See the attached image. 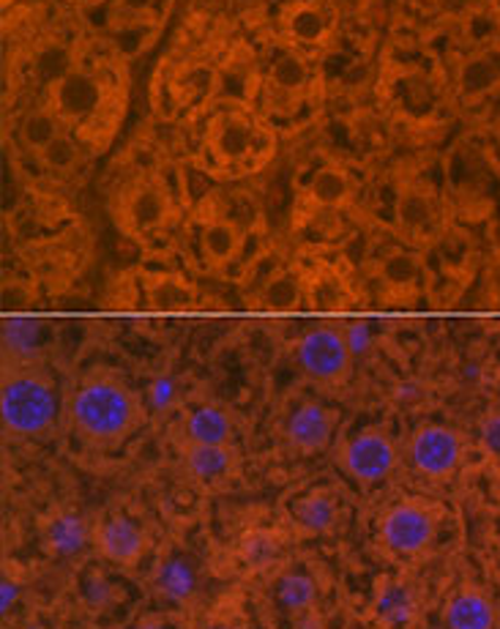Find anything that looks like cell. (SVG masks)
I'll use <instances>...</instances> for the list:
<instances>
[{
    "mask_svg": "<svg viewBox=\"0 0 500 629\" xmlns=\"http://www.w3.org/2000/svg\"><path fill=\"white\" fill-rule=\"evenodd\" d=\"M400 449L386 430L369 427L340 449V465L358 485H378L394 474Z\"/></svg>",
    "mask_w": 500,
    "mask_h": 629,
    "instance_id": "5b68a950",
    "label": "cell"
},
{
    "mask_svg": "<svg viewBox=\"0 0 500 629\" xmlns=\"http://www.w3.org/2000/svg\"><path fill=\"white\" fill-rule=\"evenodd\" d=\"M295 359H298L301 373L315 384H342L351 373L353 353L342 329L320 326L301 337Z\"/></svg>",
    "mask_w": 500,
    "mask_h": 629,
    "instance_id": "8992f818",
    "label": "cell"
},
{
    "mask_svg": "<svg viewBox=\"0 0 500 629\" xmlns=\"http://www.w3.org/2000/svg\"><path fill=\"white\" fill-rule=\"evenodd\" d=\"M45 346V326L34 318H9L3 324V353L7 364H34Z\"/></svg>",
    "mask_w": 500,
    "mask_h": 629,
    "instance_id": "e0dca14e",
    "label": "cell"
},
{
    "mask_svg": "<svg viewBox=\"0 0 500 629\" xmlns=\"http://www.w3.org/2000/svg\"><path fill=\"white\" fill-rule=\"evenodd\" d=\"M347 190H351V184H347V176L342 173V170L326 168L312 179V197H315L317 203H322V206H337V203H342L347 197Z\"/></svg>",
    "mask_w": 500,
    "mask_h": 629,
    "instance_id": "44dd1931",
    "label": "cell"
},
{
    "mask_svg": "<svg viewBox=\"0 0 500 629\" xmlns=\"http://www.w3.org/2000/svg\"><path fill=\"white\" fill-rule=\"evenodd\" d=\"M203 629H241V627H239V624L224 621V618H222V621H208L206 627H203Z\"/></svg>",
    "mask_w": 500,
    "mask_h": 629,
    "instance_id": "d590c367",
    "label": "cell"
},
{
    "mask_svg": "<svg viewBox=\"0 0 500 629\" xmlns=\"http://www.w3.org/2000/svg\"><path fill=\"white\" fill-rule=\"evenodd\" d=\"M342 335H345L347 348H351L353 356L369 351V346H373V329H369V324H364V320L345 326V329H342Z\"/></svg>",
    "mask_w": 500,
    "mask_h": 629,
    "instance_id": "4dcf8cb0",
    "label": "cell"
},
{
    "mask_svg": "<svg viewBox=\"0 0 500 629\" xmlns=\"http://www.w3.org/2000/svg\"><path fill=\"white\" fill-rule=\"evenodd\" d=\"M99 83L85 72H66L56 85L58 110L69 118L90 116L99 105Z\"/></svg>",
    "mask_w": 500,
    "mask_h": 629,
    "instance_id": "9a60e30c",
    "label": "cell"
},
{
    "mask_svg": "<svg viewBox=\"0 0 500 629\" xmlns=\"http://www.w3.org/2000/svg\"><path fill=\"white\" fill-rule=\"evenodd\" d=\"M0 596H3V613H9L14 607L20 596V585L17 580H12L9 574H3V585H0Z\"/></svg>",
    "mask_w": 500,
    "mask_h": 629,
    "instance_id": "836d02e7",
    "label": "cell"
},
{
    "mask_svg": "<svg viewBox=\"0 0 500 629\" xmlns=\"http://www.w3.org/2000/svg\"><path fill=\"white\" fill-rule=\"evenodd\" d=\"M446 627L449 629H495L498 607L487 591L476 585H462L446 605Z\"/></svg>",
    "mask_w": 500,
    "mask_h": 629,
    "instance_id": "4fadbf2b",
    "label": "cell"
},
{
    "mask_svg": "<svg viewBox=\"0 0 500 629\" xmlns=\"http://www.w3.org/2000/svg\"><path fill=\"white\" fill-rule=\"evenodd\" d=\"M440 509L422 498H405L380 518V542L394 558H416L438 536Z\"/></svg>",
    "mask_w": 500,
    "mask_h": 629,
    "instance_id": "3957f363",
    "label": "cell"
},
{
    "mask_svg": "<svg viewBox=\"0 0 500 629\" xmlns=\"http://www.w3.org/2000/svg\"><path fill=\"white\" fill-rule=\"evenodd\" d=\"M164 217V197L154 186H143L137 195L129 201V219L137 230H150Z\"/></svg>",
    "mask_w": 500,
    "mask_h": 629,
    "instance_id": "ffe728a7",
    "label": "cell"
},
{
    "mask_svg": "<svg viewBox=\"0 0 500 629\" xmlns=\"http://www.w3.org/2000/svg\"><path fill=\"white\" fill-rule=\"evenodd\" d=\"M407 460L424 480L443 482L465 460V438L446 424H424L407 440Z\"/></svg>",
    "mask_w": 500,
    "mask_h": 629,
    "instance_id": "277c9868",
    "label": "cell"
},
{
    "mask_svg": "<svg viewBox=\"0 0 500 629\" xmlns=\"http://www.w3.org/2000/svg\"><path fill=\"white\" fill-rule=\"evenodd\" d=\"M96 523H90L80 509H58L47 518L45 545L52 556H80L94 542Z\"/></svg>",
    "mask_w": 500,
    "mask_h": 629,
    "instance_id": "30bf717a",
    "label": "cell"
},
{
    "mask_svg": "<svg viewBox=\"0 0 500 629\" xmlns=\"http://www.w3.org/2000/svg\"><path fill=\"white\" fill-rule=\"evenodd\" d=\"M277 600L284 610L306 613L317 600V583L306 572H290L279 580Z\"/></svg>",
    "mask_w": 500,
    "mask_h": 629,
    "instance_id": "ac0fdd59",
    "label": "cell"
},
{
    "mask_svg": "<svg viewBox=\"0 0 500 629\" xmlns=\"http://www.w3.org/2000/svg\"><path fill=\"white\" fill-rule=\"evenodd\" d=\"M94 545L101 558L118 567H132L148 547V534L139 523H134L126 515H107L96 523Z\"/></svg>",
    "mask_w": 500,
    "mask_h": 629,
    "instance_id": "ba28073f",
    "label": "cell"
},
{
    "mask_svg": "<svg viewBox=\"0 0 500 629\" xmlns=\"http://www.w3.org/2000/svg\"><path fill=\"white\" fill-rule=\"evenodd\" d=\"M295 295H298V288H295V279L290 277L273 279V282L266 288V301L273 306V310L290 306L295 301Z\"/></svg>",
    "mask_w": 500,
    "mask_h": 629,
    "instance_id": "f546056e",
    "label": "cell"
},
{
    "mask_svg": "<svg viewBox=\"0 0 500 629\" xmlns=\"http://www.w3.org/2000/svg\"><path fill=\"white\" fill-rule=\"evenodd\" d=\"M154 301L159 306H179L186 301V290L175 282H161L159 288L154 290Z\"/></svg>",
    "mask_w": 500,
    "mask_h": 629,
    "instance_id": "d6a6232c",
    "label": "cell"
},
{
    "mask_svg": "<svg viewBox=\"0 0 500 629\" xmlns=\"http://www.w3.org/2000/svg\"><path fill=\"white\" fill-rule=\"evenodd\" d=\"M340 518V501L331 491H312L293 504V520L304 534H326Z\"/></svg>",
    "mask_w": 500,
    "mask_h": 629,
    "instance_id": "2e32d148",
    "label": "cell"
},
{
    "mask_svg": "<svg viewBox=\"0 0 500 629\" xmlns=\"http://www.w3.org/2000/svg\"><path fill=\"white\" fill-rule=\"evenodd\" d=\"M422 594L405 578H383L375 596V613L386 629H407L418 616Z\"/></svg>",
    "mask_w": 500,
    "mask_h": 629,
    "instance_id": "8fae6325",
    "label": "cell"
},
{
    "mask_svg": "<svg viewBox=\"0 0 500 629\" xmlns=\"http://www.w3.org/2000/svg\"><path fill=\"white\" fill-rule=\"evenodd\" d=\"M56 137V123H52V118L45 116V112H36V116H31L28 121H25V140H28L31 145H36V148H47Z\"/></svg>",
    "mask_w": 500,
    "mask_h": 629,
    "instance_id": "484cf974",
    "label": "cell"
},
{
    "mask_svg": "<svg viewBox=\"0 0 500 629\" xmlns=\"http://www.w3.org/2000/svg\"><path fill=\"white\" fill-rule=\"evenodd\" d=\"M184 474L200 491H222L239 476L241 457L233 444L181 446Z\"/></svg>",
    "mask_w": 500,
    "mask_h": 629,
    "instance_id": "52a82bcc",
    "label": "cell"
},
{
    "mask_svg": "<svg viewBox=\"0 0 500 629\" xmlns=\"http://www.w3.org/2000/svg\"><path fill=\"white\" fill-rule=\"evenodd\" d=\"M181 446H203V444H230L233 438V422H230L228 411L219 406H203L190 408L179 422Z\"/></svg>",
    "mask_w": 500,
    "mask_h": 629,
    "instance_id": "5bb4252c",
    "label": "cell"
},
{
    "mask_svg": "<svg viewBox=\"0 0 500 629\" xmlns=\"http://www.w3.org/2000/svg\"><path fill=\"white\" fill-rule=\"evenodd\" d=\"M249 129L244 126V123H224L222 132L217 134V148L219 154L224 156H241L246 154V148H249Z\"/></svg>",
    "mask_w": 500,
    "mask_h": 629,
    "instance_id": "d4e9b609",
    "label": "cell"
},
{
    "mask_svg": "<svg viewBox=\"0 0 500 629\" xmlns=\"http://www.w3.org/2000/svg\"><path fill=\"white\" fill-rule=\"evenodd\" d=\"M282 553V542L273 534H255L246 540V558L252 567H266Z\"/></svg>",
    "mask_w": 500,
    "mask_h": 629,
    "instance_id": "cb8c5ba5",
    "label": "cell"
},
{
    "mask_svg": "<svg viewBox=\"0 0 500 629\" xmlns=\"http://www.w3.org/2000/svg\"><path fill=\"white\" fill-rule=\"evenodd\" d=\"M495 386H498V391H500V370H498V378H495Z\"/></svg>",
    "mask_w": 500,
    "mask_h": 629,
    "instance_id": "74e56055",
    "label": "cell"
},
{
    "mask_svg": "<svg viewBox=\"0 0 500 629\" xmlns=\"http://www.w3.org/2000/svg\"><path fill=\"white\" fill-rule=\"evenodd\" d=\"M241 246L239 230L230 222H214L203 230V250L214 263L233 261Z\"/></svg>",
    "mask_w": 500,
    "mask_h": 629,
    "instance_id": "d6986e66",
    "label": "cell"
},
{
    "mask_svg": "<svg viewBox=\"0 0 500 629\" xmlns=\"http://www.w3.org/2000/svg\"><path fill=\"white\" fill-rule=\"evenodd\" d=\"M333 427H337V416L331 408L320 406V402H304L290 413L284 435L301 455H315L331 444Z\"/></svg>",
    "mask_w": 500,
    "mask_h": 629,
    "instance_id": "9c48e42d",
    "label": "cell"
},
{
    "mask_svg": "<svg viewBox=\"0 0 500 629\" xmlns=\"http://www.w3.org/2000/svg\"><path fill=\"white\" fill-rule=\"evenodd\" d=\"M495 80V69L492 63L487 61H476L465 69V90H487Z\"/></svg>",
    "mask_w": 500,
    "mask_h": 629,
    "instance_id": "1f68e13d",
    "label": "cell"
},
{
    "mask_svg": "<svg viewBox=\"0 0 500 629\" xmlns=\"http://www.w3.org/2000/svg\"><path fill=\"white\" fill-rule=\"evenodd\" d=\"M69 419L85 444L118 446L143 424V402L115 375L94 373L72 395Z\"/></svg>",
    "mask_w": 500,
    "mask_h": 629,
    "instance_id": "6da1fadb",
    "label": "cell"
},
{
    "mask_svg": "<svg viewBox=\"0 0 500 629\" xmlns=\"http://www.w3.org/2000/svg\"><path fill=\"white\" fill-rule=\"evenodd\" d=\"M150 589L159 600L173 602V605H184L195 596L197 591V569L181 553H170V556L159 558L150 572Z\"/></svg>",
    "mask_w": 500,
    "mask_h": 629,
    "instance_id": "7c38bea8",
    "label": "cell"
},
{
    "mask_svg": "<svg viewBox=\"0 0 500 629\" xmlns=\"http://www.w3.org/2000/svg\"><path fill=\"white\" fill-rule=\"evenodd\" d=\"M326 31V23H322L320 12L312 7H301L298 12L290 17V34L301 41H317Z\"/></svg>",
    "mask_w": 500,
    "mask_h": 629,
    "instance_id": "603a6c76",
    "label": "cell"
},
{
    "mask_svg": "<svg viewBox=\"0 0 500 629\" xmlns=\"http://www.w3.org/2000/svg\"><path fill=\"white\" fill-rule=\"evenodd\" d=\"M41 156H45V162L50 165V168H56V170H63V168H69V165L74 162V156H77V150H74V145L69 143L66 137H61L58 134L56 140H52L47 148H41Z\"/></svg>",
    "mask_w": 500,
    "mask_h": 629,
    "instance_id": "f1b7e54d",
    "label": "cell"
},
{
    "mask_svg": "<svg viewBox=\"0 0 500 629\" xmlns=\"http://www.w3.org/2000/svg\"><path fill=\"white\" fill-rule=\"evenodd\" d=\"M20 629H47L45 624H39V621H28L25 627H20Z\"/></svg>",
    "mask_w": 500,
    "mask_h": 629,
    "instance_id": "8d00e7d4",
    "label": "cell"
},
{
    "mask_svg": "<svg viewBox=\"0 0 500 629\" xmlns=\"http://www.w3.org/2000/svg\"><path fill=\"white\" fill-rule=\"evenodd\" d=\"M273 80H277L282 88H298L306 80L304 63L293 56H284L282 61H277V66H273Z\"/></svg>",
    "mask_w": 500,
    "mask_h": 629,
    "instance_id": "83f0119b",
    "label": "cell"
},
{
    "mask_svg": "<svg viewBox=\"0 0 500 629\" xmlns=\"http://www.w3.org/2000/svg\"><path fill=\"white\" fill-rule=\"evenodd\" d=\"M134 629H170V627H167V621L161 616H145Z\"/></svg>",
    "mask_w": 500,
    "mask_h": 629,
    "instance_id": "e575fe53",
    "label": "cell"
},
{
    "mask_svg": "<svg viewBox=\"0 0 500 629\" xmlns=\"http://www.w3.org/2000/svg\"><path fill=\"white\" fill-rule=\"evenodd\" d=\"M179 402V386H175L173 378H156L150 380L148 386V406L154 411H167V408H173Z\"/></svg>",
    "mask_w": 500,
    "mask_h": 629,
    "instance_id": "4316f807",
    "label": "cell"
},
{
    "mask_svg": "<svg viewBox=\"0 0 500 629\" xmlns=\"http://www.w3.org/2000/svg\"><path fill=\"white\" fill-rule=\"evenodd\" d=\"M0 416L7 433L14 438H39L56 424V384L34 364H7Z\"/></svg>",
    "mask_w": 500,
    "mask_h": 629,
    "instance_id": "7a4b0ae2",
    "label": "cell"
},
{
    "mask_svg": "<svg viewBox=\"0 0 500 629\" xmlns=\"http://www.w3.org/2000/svg\"><path fill=\"white\" fill-rule=\"evenodd\" d=\"M478 449L487 457L492 465L500 468V408L495 411H487L481 419H478Z\"/></svg>",
    "mask_w": 500,
    "mask_h": 629,
    "instance_id": "7402d4cb",
    "label": "cell"
}]
</instances>
